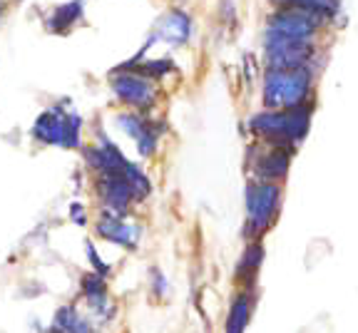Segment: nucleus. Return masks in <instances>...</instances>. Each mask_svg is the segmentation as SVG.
Instances as JSON below:
<instances>
[{"mask_svg":"<svg viewBox=\"0 0 358 333\" xmlns=\"http://www.w3.org/2000/svg\"><path fill=\"white\" fill-rule=\"evenodd\" d=\"M311 115L313 105L289 107V110H264L249 120V129L257 134L262 142L268 145H281V147H294L303 142L311 127Z\"/></svg>","mask_w":358,"mask_h":333,"instance_id":"f257e3e1","label":"nucleus"},{"mask_svg":"<svg viewBox=\"0 0 358 333\" xmlns=\"http://www.w3.org/2000/svg\"><path fill=\"white\" fill-rule=\"evenodd\" d=\"M313 94V70L311 67H289L271 70L266 67L262 85V100L266 110H289L311 102Z\"/></svg>","mask_w":358,"mask_h":333,"instance_id":"f03ea898","label":"nucleus"},{"mask_svg":"<svg viewBox=\"0 0 358 333\" xmlns=\"http://www.w3.org/2000/svg\"><path fill=\"white\" fill-rule=\"evenodd\" d=\"M83 155H85V164H87V169L92 172V177H95V174H124V177L132 182L137 201H145L147 197L152 194L150 177H147L134 162H129L127 157L122 155V150H120L112 139H107L105 134H100V139H97L92 147H85Z\"/></svg>","mask_w":358,"mask_h":333,"instance_id":"7ed1b4c3","label":"nucleus"},{"mask_svg":"<svg viewBox=\"0 0 358 333\" xmlns=\"http://www.w3.org/2000/svg\"><path fill=\"white\" fill-rule=\"evenodd\" d=\"M35 142L45 147L80 150L83 147V117L67 105H52L40 112L30 127Z\"/></svg>","mask_w":358,"mask_h":333,"instance_id":"20e7f679","label":"nucleus"},{"mask_svg":"<svg viewBox=\"0 0 358 333\" xmlns=\"http://www.w3.org/2000/svg\"><path fill=\"white\" fill-rule=\"evenodd\" d=\"M281 209V184L254 179L246 187V234L259 239L271 229Z\"/></svg>","mask_w":358,"mask_h":333,"instance_id":"39448f33","label":"nucleus"},{"mask_svg":"<svg viewBox=\"0 0 358 333\" xmlns=\"http://www.w3.org/2000/svg\"><path fill=\"white\" fill-rule=\"evenodd\" d=\"M264 52H266V67L271 70H289V67H311L316 55L313 40H296L286 35L264 33Z\"/></svg>","mask_w":358,"mask_h":333,"instance_id":"423d86ee","label":"nucleus"},{"mask_svg":"<svg viewBox=\"0 0 358 333\" xmlns=\"http://www.w3.org/2000/svg\"><path fill=\"white\" fill-rule=\"evenodd\" d=\"M110 90L122 105H127L129 110H137V112L152 110L157 97H159V90H157L155 80L134 73V70H127V67H117L110 75Z\"/></svg>","mask_w":358,"mask_h":333,"instance_id":"0eeeda50","label":"nucleus"},{"mask_svg":"<svg viewBox=\"0 0 358 333\" xmlns=\"http://www.w3.org/2000/svg\"><path fill=\"white\" fill-rule=\"evenodd\" d=\"M324 22H326V17L319 15V13L306 10V8H299V6H284V3H279V8L266 17V30L286 35V38L313 40L319 35V30L324 28Z\"/></svg>","mask_w":358,"mask_h":333,"instance_id":"6e6552de","label":"nucleus"},{"mask_svg":"<svg viewBox=\"0 0 358 333\" xmlns=\"http://www.w3.org/2000/svg\"><path fill=\"white\" fill-rule=\"evenodd\" d=\"M95 197L100 211L110 214H129L137 204L134 187L124 174H95Z\"/></svg>","mask_w":358,"mask_h":333,"instance_id":"1a4fd4ad","label":"nucleus"},{"mask_svg":"<svg viewBox=\"0 0 358 333\" xmlns=\"http://www.w3.org/2000/svg\"><path fill=\"white\" fill-rule=\"evenodd\" d=\"M95 234L107 244L122 246L127 251H134L140 246L142 239V227L140 222L129 219V214H110V211H100L95 219Z\"/></svg>","mask_w":358,"mask_h":333,"instance_id":"9d476101","label":"nucleus"},{"mask_svg":"<svg viewBox=\"0 0 358 333\" xmlns=\"http://www.w3.org/2000/svg\"><path fill=\"white\" fill-rule=\"evenodd\" d=\"M117 127L122 129L129 139H134L137 152H140L142 157H152L157 152L162 127H159V125H155L152 120H147V117L140 115L137 110H129V112L117 115Z\"/></svg>","mask_w":358,"mask_h":333,"instance_id":"9b49d317","label":"nucleus"},{"mask_svg":"<svg viewBox=\"0 0 358 333\" xmlns=\"http://www.w3.org/2000/svg\"><path fill=\"white\" fill-rule=\"evenodd\" d=\"M291 155H294L291 147L262 142V150L257 147V150H254V160H252V169H254V174H257V179H264V182H281V179L289 174Z\"/></svg>","mask_w":358,"mask_h":333,"instance_id":"f8f14e48","label":"nucleus"},{"mask_svg":"<svg viewBox=\"0 0 358 333\" xmlns=\"http://www.w3.org/2000/svg\"><path fill=\"white\" fill-rule=\"evenodd\" d=\"M189 38H192V17H189V13L174 8V10L164 13V15L159 17V22H157L155 30H152V35H150V43L162 40V43L174 45V48H177V45H185Z\"/></svg>","mask_w":358,"mask_h":333,"instance_id":"ddd939ff","label":"nucleus"},{"mask_svg":"<svg viewBox=\"0 0 358 333\" xmlns=\"http://www.w3.org/2000/svg\"><path fill=\"white\" fill-rule=\"evenodd\" d=\"M83 299L92 311V316L102 318V321H107L115 311V304H112L110 291H107V278L95 271L83 278Z\"/></svg>","mask_w":358,"mask_h":333,"instance_id":"4468645a","label":"nucleus"},{"mask_svg":"<svg viewBox=\"0 0 358 333\" xmlns=\"http://www.w3.org/2000/svg\"><path fill=\"white\" fill-rule=\"evenodd\" d=\"M83 15H85L83 0H67V3H60V6H55L48 13L45 28L52 35H67L80 20H83Z\"/></svg>","mask_w":358,"mask_h":333,"instance_id":"2eb2a0df","label":"nucleus"},{"mask_svg":"<svg viewBox=\"0 0 358 333\" xmlns=\"http://www.w3.org/2000/svg\"><path fill=\"white\" fill-rule=\"evenodd\" d=\"M254 289H241L234 296L229 306V316H227V333H246V326L252 321L254 313Z\"/></svg>","mask_w":358,"mask_h":333,"instance_id":"dca6fc26","label":"nucleus"},{"mask_svg":"<svg viewBox=\"0 0 358 333\" xmlns=\"http://www.w3.org/2000/svg\"><path fill=\"white\" fill-rule=\"evenodd\" d=\"M48 333H95V331H92V323L78 311V306L67 304L55 313Z\"/></svg>","mask_w":358,"mask_h":333,"instance_id":"f3484780","label":"nucleus"},{"mask_svg":"<svg viewBox=\"0 0 358 333\" xmlns=\"http://www.w3.org/2000/svg\"><path fill=\"white\" fill-rule=\"evenodd\" d=\"M262 264H264L262 241H252V244L244 249V254H241V259H239V267H236V278L244 283V289H254V278H257Z\"/></svg>","mask_w":358,"mask_h":333,"instance_id":"a211bd4d","label":"nucleus"},{"mask_svg":"<svg viewBox=\"0 0 358 333\" xmlns=\"http://www.w3.org/2000/svg\"><path fill=\"white\" fill-rule=\"evenodd\" d=\"M284 6H299V8H306V10H313L324 15L329 20L336 10H338V0H279Z\"/></svg>","mask_w":358,"mask_h":333,"instance_id":"6ab92c4d","label":"nucleus"},{"mask_svg":"<svg viewBox=\"0 0 358 333\" xmlns=\"http://www.w3.org/2000/svg\"><path fill=\"white\" fill-rule=\"evenodd\" d=\"M85 254H87V259H90V264H92V271L95 274H100V276H110V264H107L105 259H102L100 254H97V249H95V244H92V241H87V244H85Z\"/></svg>","mask_w":358,"mask_h":333,"instance_id":"aec40b11","label":"nucleus"},{"mask_svg":"<svg viewBox=\"0 0 358 333\" xmlns=\"http://www.w3.org/2000/svg\"><path fill=\"white\" fill-rule=\"evenodd\" d=\"M70 219H73L78 227H87V209H85L80 201H73V204H70Z\"/></svg>","mask_w":358,"mask_h":333,"instance_id":"412c9836","label":"nucleus"},{"mask_svg":"<svg viewBox=\"0 0 358 333\" xmlns=\"http://www.w3.org/2000/svg\"><path fill=\"white\" fill-rule=\"evenodd\" d=\"M152 278H155V281H152V289H155V294L157 296L167 294V278H164V274L155 269V271H152Z\"/></svg>","mask_w":358,"mask_h":333,"instance_id":"4be33fe9","label":"nucleus"},{"mask_svg":"<svg viewBox=\"0 0 358 333\" xmlns=\"http://www.w3.org/2000/svg\"><path fill=\"white\" fill-rule=\"evenodd\" d=\"M6 8H8V0H0V17L6 15Z\"/></svg>","mask_w":358,"mask_h":333,"instance_id":"5701e85b","label":"nucleus"}]
</instances>
